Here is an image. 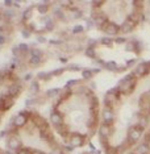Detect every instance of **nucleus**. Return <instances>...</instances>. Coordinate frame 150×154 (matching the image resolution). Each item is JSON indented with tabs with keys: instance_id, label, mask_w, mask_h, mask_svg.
Listing matches in <instances>:
<instances>
[{
	"instance_id": "obj_1",
	"label": "nucleus",
	"mask_w": 150,
	"mask_h": 154,
	"mask_svg": "<svg viewBox=\"0 0 150 154\" xmlns=\"http://www.w3.org/2000/svg\"><path fill=\"white\" fill-rule=\"evenodd\" d=\"M136 85H137V79H136L134 75L130 72V74H128L127 76H124V78L120 80V83H118V86H117V90L121 95H130L136 88Z\"/></svg>"
},
{
	"instance_id": "obj_2",
	"label": "nucleus",
	"mask_w": 150,
	"mask_h": 154,
	"mask_svg": "<svg viewBox=\"0 0 150 154\" xmlns=\"http://www.w3.org/2000/svg\"><path fill=\"white\" fill-rule=\"evenodd\" d=\"M120 95H121V94L118 92L117 87H115V88L108 91V92L106 94V96H104V104H106V108H112L113 104L118 100Z\"/></svg>"
},
{
	"instance_id": "obj_3",
	"label": "nucleus",
	"mask_w": 150,
	"mask_h": 154,
	"mask_svg": "<svg viewBox=\"0 0 150 154\" xmlns=\"http://www.w3.org/2000/svg\"><path fill=\"white\" fill-rule=\"evenodd\" d=\"M92 21H93V25L95 26L103 29V28L109 23V20H108L107 15H104L103 12H100L99 9H97V11H92Z\"/></svg>"
},
{
	"instance_id": "obj_4",
	"label": "nucleus",
	"mask_w": 150,
	"mask_h": 154,
	"mask_svg": "<svg viewBox=\"0 0 150 154\" xmlns=\"http://www.w3.org/2000/svg\"><path fill=\"white\" fill-rule=\"evenodd\" d=\"M29 116H32V113H29V112H20L19 115H16L12 119L11 125H13L15 128H21L28 122V117Z\"/></svg>"
},
{
	"instance_id": "obj_5",
	"label": "nucleus",
	"mask_w": 150,
	"mask_h": 154,
	"mask_svg": "<svg viewBox=\"0 0 150 154\" xmlns=\"http://www.w3.org/2000/svg\"><path fill=\"white\" fill-rule=\"evenodd\" d=\"M142 133H144V129H141L137 125L136 127H130L128 129V141H130L132 143H136L142 137Z\"/></svg>"
},
{
	"instance_id": "obj_6",
	"label": "nucleus",
	"mask_w": 150,
	"mask_h": 154,
	"mask_svg": "<svg viewBox=\"0 0 150 154\" xmlns=\"http://www.w3.org/2000/svg\"><path fill=\"white\" fill-rule=\"evenodd\" d=\"M150 72V66L149 63H146V62H142V63H138L137 66H136V70L132 74L134 75L136 79L138 78H142V76H146Z\"/></svg>"
},
{
	"instance_id": "obj_7",
	"label": "nucleus",
	"mask_w": 150,
	"mask_h": 154,
	"mask_svg": "<svg viewBox=\"0 0 150 154\" xmlns=\"http://www.w3.org/2000/svg\"><path fill=\"white\" fill-rule=\"evenodd\" d=\"M103 32H106L108 36H117V34L120 33V25H117L116 23L109 21L103 28Z\"/></svg>"
},
{
	"instance_id": "obj_8",
	"label": "nucleus",
	"mask_w": 150,
	"mask_h": 154,
	"mask_svg": "<svg viewBox=\"0 0 150 154\" xmlns=\"http://www.w3.org/2000/svg\"><path fill=\"white\" fill-rule=\"evenodd\" d=\"M83 143H84V138H83L82 134H79V133H72V134H70V145H71L72 148L83 146Z\"/></svg>"
},
{
	"instance_id": "obj_9",
	"label": "nucleus",
	"mask_w": 150,
	"mask_h": 154,
	"mask_svg": "<svg viewBox=\"0 0 150 154\" xmlns=\"http://www.w3.org/2000/svg\"><path fill=\"white\" fill-rule=\"evenodd\" d=\"M21 88H23V86L21 85H19V83H12L11 86L8 87V91H7V94H8L11 97H17L20 95V92H21Z\"/></svg>"
},
{
	"instance_id": "obj_10",
	"label": "nucleus",
	"mask_w": 150,
	"mask_h": 154,
	"mask_svg": "<svg viewBox=\"0 0 150 154\" xmlns=\"http://www.w3.org/2000/svg\"><path fill=\"white\" fill-rule=\"evenodd\" d=\"M7 142H8V146H9V149L11 150H20L21 149V141H20L16 136L11 134V137L8 138V141Z\"/></svg>"
},
{
	"instance_id": "obj_11",
	"label": "nucleus",
	"mask_w": 150,
	"mask_h": 154,
	"mask_svg": "<svg viewBox=\"0 0 150 154\" xmlns=\"http://www.w3.org/2000/svg\"><path fill=\"white\" fill-rule=\"evenodd\" d=\"M50 120H51V124L54 125V128L63 124V117H62V115L59 113V112H57V111H54L53 113H51Z\"/></svg>"
},
{
	"instance_id": "obj_12",
	"label": "nucleus",
	"mask_w": 150,
	"mask_h": 154,
	"mask_svg": "<svg viewBox=\"0 0 150 154\" xmlns=\"http://www.w3.org/2000/svg\"><path fill=\"white\" fill-rule=\"evenodd\" d=\"M134 153L136 154H150V146L148 142H142V143H138L134 149Z\"/></svg>"
},
{
	"instance_id": "obj_13",
	"label": "nucleus",
	"mask_w": 150,
	"mask_h": 154,
	"mask_svg": "<svg viewBox=\"0 0 150 154\" xmlns=\"http://www.w3.org/2000/svg\"><path fill=\"white\" fill-rule=\"evenodd\" d=\"M103 119H104V122L108 125H111L113 122V111H112V108H106L103 112Z\"/></svg>"
},
{
	"instance_id": "obj_14",
	"label": "nucleus",
	"mask_w": 150,
	"mask_h": 154,
	"mask_svg": "<svg viewBox=\"0 0 150 154\" xmlns=\"http://www.w3.org/2000/svg\"><path fill=\"white\" fill-rule=\"evenodd\" d=\"M139 15H141V12H138V11L130 12L128 15V17H127V21H129L130 24H133V25L136 26L139 21H141V20H139Z\"/></svg>"
},
{
	"instance_id": "obj_15",
	"label": "nucleus",
	"mask_w": 150,
	"mask_h": 154,
	"mask_svg": "<svg viewBox=\"0 0 150 154\" xmlns=\"http://www.w3.org/2000/svg\"><path fill=\"white\" fill-rule=\"evenodd\" d=\"M134 28H136V26L133 25V24H130L129 21H127V20H125V21L120 25V32L124 33V34H128V33H132V32H133Z\"/></svg>"
},
{
	"instance_id": "obj_16",
	"label": "nucleus",
	"mask_w": 150,
	"mask_h": 154,
	"mask_svg": "<svg viewBox=\"0 0 150 154\" xmlns=\"http://www.w3.org/2000/svg\"><path fill=\"white\" fill-rule=\"evenodd\" d=\"M99 134H100V137H108V136L111 134V125L106 124V122L100 124V127H99Z\"/></svg>"
},
{
	"instance_id": "obj_17",
	"label": "nucleus",
	"mask_w": 150,
	"mask_h": 154,
	"mask_svg": "<svg viewBox=\"0 0 150 154\" xmlns=\"http://www.w3.org/2000/svg\"><path fill=\"white\" fill-rule=\"evenodd\" d=\"M148 125H149V117L148 116H142V115H141V116L138 117L137 127H139L141 129H144V131H145V128L148 127Z\"/></svg>"
},
{
	"instance_id": "obj_18",
	"label": "nucleus",
	"mask_w": 150,
	"mask_h": 154,
	"mask_svg": "<svg viewBox=\"0 0 150 154\" xmlns=\"http://www.w3.org/2000/svg\"><path fill=\"white\" fill-rule=\"evenodd\" d=\"M54 26H55V24H54L53 19H46L45 20V30H46V32H51V30H54Z\"/></svg>"
},
{
	"instance_id": "obj_19",
	"label": "nucleus",
	"mask_w": 150,
	"mask_h": 154,
	"mask_svg": "<svg viewBox=\"0 0 150 154\" xmlns=\"http://www.w3.org/2000/svg\"><path fill=\"white\" fill-rule=\"evenodd\" d=\"M53 15H54L55 19L65 20V11L62 8H55V9H53Z\"/></svg>"
},
{
	"instance_id": "obj_20",
	"label": "nucleus",
	"mask_w": 150,
	"mask_h": 154,
	"mask_svg": "<svg viewBox=\"0 0 150 154\" xmlns=\"http://www.w3.org/2000/svg\"><path fill=\"white\" fill-rule=\"evenodd\" d=\"M51 3L50 2H41L40 4H38V12L40 13H46L47 12V5H50Z\"/></svg>"
},
{
	"instance_id": "obj_21",
	"label": "nucleus",
	"mask_w": 150,
	"mask_h": 154,
	"mask_svg": "<svg viewBox=\"0 0 150 154\" xmlns=\"http://www.w3.org/2000/svg\"><path fill=\"white\" fill-rule=\"evenodd\" d=\"M33 17V8H26L25 11L23 12V20L24 21H28Z\"/></svg>"
},
{
	"instance_id": "obj_22",
	"label": "nucleus",
	"mask_w": 150,
	"mask_h": 154,
	"mask_svg": "<svg viewBox=\"0 0 150 154\" xmlns=\"http://www.w3.org/2000/svg\"><path fill=\"white\" fill-rule=\"evenodd\" d=\"M104 69L109 70V71H115V70H117V65H116V62H113V61L104 62Z\"/></svg>"
},
{
	"instance_id": "obj_23",
	"label": "nucleus",
	"mask_w": 150,
	"mask_h": 154,
	"mask_svg": "<svg viewBox=\"0 0 150 154\" xmlns=\"http://www.w3.org/2000/svg\"><path fill=\"white\" fill-rule=\"evenodd\" d=\"M82 75H83V79L88 80V79H91L95 74H93V70H91V69H86V70H83Z\"/></svg>"
},
{
	"instance_id": "obj_24",
	"label": "nucleus",
	"mask_w": 150,
	"mask_h": 154,
	"mask_svg": "<svg viewBox=\"0 0 150 154\" xmlns=\"http://www.w3.org/2000/svg\"><path fill=\"white\" fill-rule=\"evenodd\" d=\"M41 57H30L29 59V65L30 66H33V67H37V66H40L41 65Z\"/></svg>"
},
{
	"instance_id": "obj_25",
	"label": "nucleus",
	"mask_w": 150,
	"mask_h": 154,
	"mask_svg": "<svg viewBox=\"0 0 150 154\" xmlns=\"http://www.w3.org/2000/svg\"><path fill=\"white\" fill-rule=\"evenodd\" d=\"M84 54H86V57H88V58H92V59L96 58V51H95V49L93 48H87Z\"/></svg>"
},
{
	"instance_id": "obj_26",
	"label": "nucleus",
	"mask_w": 150,
	"mask_h": 154,
	"mask_svg": "<svg viewBox=\"0 0 150 154\" xmlns=\"http://www.w3.org/2000/svg\"><path fill=\"white\" fill-rule=\"evenodd\" d=\"M72 13V19H75V20H78V19H81V17L83 16V13L81 9H78V8H72V9H70Z\"/></svg>"
},
{
	"instance_id": "obj_27",
	"label": "nucleus",
	"mask_w": 150,
	"mask_h": 154,
	"mask_svg": "<svg viewBox=\"0 0 150 154\" xmlns=\"http://www.w3.org/2000/svg\"><path fill=\"white\" fill-rule=\"evenodd\" d=\"M51 76H53L51 72H40V74L37 75V78L41 80H49V79H51Z\"/></svg>"
},
{
	"instance_id": "obj_28",
	"label": "nucleus",
	"mask_w": 150,
	"mask_h": 154,
	"mask_svg": "<svg viewBox=\"0 0 150 154\" xmlns=\"http://www.w3.org/2000/svg\"><path fill=\"white\" fill-rule=\"evenodd\" d=\"M59 92H61V90L59 88H51V90H49L46 92V95H47V97H54V96H58Z\"/></svg>"
},
{
	"instance_id": "obj_29",
	"label": "nucleus",
	"mask_w": 150,
	"mask_h": 154,
	"mask_svg": "<svg viewBox=\"0 0 150 154\" xmlns=\"http://www.w3.org/2000/svg\"><path fill=\"white\" fill-rule=\"evenodd\" d=\"M30 91H32L33 94H37L38 91H40V83L38 82H32L30 83Z\"/></svg>"
},
{
	"instance_id": "obj_30",
	"label": "nucleus",
	"mask_w": 150,
	"mask_h": 154,
	"mask_svg": "<svg viewBox=\"0 0 150 154\" xmlns=\"http://www.w3.org/2000/svg\"><path fill=\"white\" fill-rule=\"evenodd\" d=\"M100 44L102 45H107V46H111V45L113 44V40L112 38H109V37H104L100 40Z\"/></svg>"
},
{
	"instance_id": "obj_31",
	"label": "nucleus",
	"mask_w": 150,
	"mask_h": 154,
	"mask_svg": "<svg viewBox=\"0 0 150 154\" xmlns=\"http://www.w3.org/2000/svg\"><path fill=\"white\" fill-rule=\"evenodd\" d=\"M29 51H30L32 57H42V51H41L40 49H32V50H29Z\"/></svg>"
},
{
	"instance_id": "obj_32",
	"label": "nucleus",
	"mask_w": 150,
	"mask_h": 154,
	"mask_svg": "<svg viewBox=\"0 0 150 154\" xmlns=\"http://www.w3.org/2000/svg\"><path fill=\"white\" fill-rule=\"evenodd\" d=\"M83 32H84V28L82 25H75L72 28V33H75V34H79V33H83Z\"/></svg>"
},
{
	"instance_id": "obj_33",
	"label": "nucleus",
	"mask_w": 150,
	"mask_h": 154,
	"mask_svg": "<svg viewBox=\"0 0 150 154\" xmlns=\"http://www.w3.org/2000/svg\"><path fill=\"white\" fill-rule=\"evenodd\" d=\"M106 153L107 154H118V149L112 148V146H108V148H106Z\"/></svg>"
},
{
	"instance_id": "obj_34",
	"label": "nucleus",
	"mask_w": 150,
	"mask_h": 154,
	"mask_svg": "<svg viewBox=\"0 0 150 154\" xmlns=\"http://www.w3.org/2000/svg\"><path fill=\"white\" fill-rule=\"evenodd\" d=\"M76 83H79V80H75V79H71V80H69V82H67V85L65 86V90H70V88H71L72 86H75Z\"/></svg>"
},
{
	"instance_id": "obj_35",
	"label": "nucleus",
	"mask_w": 150,
	"mask_h": 154,
	"mask_svg": "<svg viewBox=\"0 0 150 154\" xmlns=\"http://www.w3.org/2000/svg\"><path fill=\"white\" fill-rule=\"evenodd\" d=\"M19 48H20V51H21L23 54H26L28 51H29V46H28L26 44H20Z\"/></svg>"
},
{
	"instance_id": "obj_36",
	"label": "nucleus",
	"mask_w": 150,
	"mask_h": 154,
	"mask_svg": "<svg viewBox=\"0 0 150 154\" xmlns=\"http://www.w3.org/2000/svg\"><path fill=\"white\" fill-rule=\"evenodd\" d=\"M127 38L125 37H116L113 40V42H116V44H118V45H123V44H127Z\"/></svg>"
},
{
	"instance_id": "obj_37",
	"label": "nucleus",
	"mask_w": 150,
	"mask_h": 154,
	"mask_svg": "<svg viewBox=\"0 0 150 154\" xmlns=\"http://www.w3.org/2000/svg\"><path fill=\"white\" fill-rule=\"evenodd\" d=\"M91 4L93 7V9H96V11H97V8H100L102 5H104V2H92Z\"/></svg>"
},
{
	"instance_id": "obj_38",
	"label": "nucleus",
	"mask_w": 150,
	"mask_h": 154,
	"mask_svg": "<svg viewBox=\"0 0 150 154\" xmlns=\"http://www.w3.org/2000/svg\"><path fill=\"white\" fill-rule=\"evenodd\" d=\"M21 34H23V37L28 38V37H30V30L28 29V28H25V29H23V30H21Z\"/></svg>"
},
{
	"instance_id": "obj_39",
	"label": "nucleus",
	"mask_w": 150,
	"mask_h": 154,
	"mask_svg": "<svg viewBox=\"0 0 150 154\" xmlns=\"http://www.w3.org/2000/svg\"><path fill=\"white\" fill-rule=\"evenodd\" d=\"M17 154H32V150H29V149H20L19 152H17Z\"/></svg>"
},
{
	"instance_id": "obj_40",
	"label": "nucleus",
	"mask_w": 150,
	"mask_h": 154,
	"mask_svg": "<svg viewBox=\"0 0 150 154\" xmlns=\"http://www.w3.org/2000/svg\"><path fill=\"white\" fill-rule=\"evenodd\" d=\"M50 154H63V152H62V149H59V148H55L51 150V153Z\"/></svg>"
},
{
	"instance_id": "obj_41",
	"label": "nucleus",
	"mask_w": 150,
	"mask_h": 154,
	"mask_svg": "<svg viewBox=\"0 0 150 154\" xmlns=\"http://www.w3.org/2000/svg\"><path fill=\"white\" fill-rule=\"evenodd\" d=\"M63 71H65V69H58V70H55V71H51V74L53 75H61Z\"/></svg>"
},
{
	"instance_id": "obj_42",
	"label": "nucleus",
	"mask_w": 150,
	"mask_h": 154,
	"mask_svg": "<svg viewBox=\"0 0 150 154\" xmlns=\"http://www.w3.org/2000/svg\"><path fill=\"white\" fill-rule=\"evenodd\" d=\"M7 42V37L4 34H0V45H4Z\"/></svg>"
},
{
	"instance_id": "obj_43",
	"label": "nucleus",
	"mask_w": 150,
	"mask_h": 154,
	"mask_svg": "<svg viewBox=\"0 0 150 154\" xmlns=\"http://www.w3.org/2000/svg\"><path fill=\"white\" fill-rule=\"evenodd\" d=\"M3 154H17V153H15V150H11V149H8V150H5Z\"/></svg>"
},
{
	"instance_id": "obj_44",
	"label": "nucleus",
	"mask_w": 150,
	"mask_h": 154,
	"mask_svg": "<svg viewBox=\"0 0 150 154\" xmlns=\"http://www.w3.org/2000/svg\"><path fill=\"white\" fill-rule=\"evenodd\" d=\"M69 69H71V70H79L81 67H79V66H76V65H71V66H69Z\"/></svg>"
},
{
	"instance_id": "obj_45",
	"label": "nucleus",
	"mask_w": 150,
	"mask_h": 154,
	"mask_svg": "<svg viewBox=\"0 0 150 154\" xmlns=\"http://www.w3.org/2000/svg\"><path fill=\"white\" fill-rule=\"evenodd\" d=\"M50 44H51V45H61L62 41H54V40H53V41H50Z\"/></svg>"
},
{
	"instance_id": "obj_46",
	"label": "nucleus",
	"mask_w": 150,
	"mask_h": 154,
	"mask_svg": "<svg viewBox=\"0 0 150 154\" xmlns=\"http://www.w3.org/2000/svg\"><path fill=\"white\" fill-rule=\"evenodd\" d=\"M134 59H130V61H128V63H127V66H132V65H134Z\"/></svg>"
},
{
	"instance_id": "obj_47",
	"label": "nucleus",
	"mask_w": 150,
	"mask_h": 154,
	"mask_svg": "<svg viewBox=\"0 0 150 154\" xmlns=\"http://www.w3.org/2000/svg\"><path fill=\"white\" fill-rule=\"evenodd\" d=\"M145 142H150V133H148L145 137Z\"/></svg>"
},
{
	"instance_id": "obj_48",
	"label": "nucleus",
	"mask_w": 150,
	"mask_h": 154,
	"mask_svg": "<svg viewBox=\"0 0 150 154\" xmlns=\"http://www.w3.org/2000/svg\"><path fill=\"white\" fill-rule=\"evenodd\" d=\"M32 154H45L44 152H40V150H33Z\"/></svg>"
},
{
	"instance_id": "obj_49",
	"label": "nucleus",
	"mask_w": 150,
	"mask_h": 154,
	"mask_svg": "<svg viewBox=\"0 0 150 154\" xmlns=\"http://www.w3.org/2000/svg\"><path fill=\"white\" fill-rule=\"evenodd\" d=\"M38 41H40V42H45V41H46V38H45V37H38Z\"/></svg>"
},
{
	"instance_id": "obj_50",
	"label": "nucleus",
	"mask_w": 150,
	"mask_h": 154,
	"mask_svg": "<svg viewBox=\"0 0 150 154\" xmlns=\"http://www.w3.org/2000/svg\"><path fill=\"white\" fill-rule=\"evenodd\" d=\"M13 4V2H4V5H7V7H11Z\"/></svg>"
},
{
	"instance_id": "obj_51",
	"label": "nucleus",
	"mask_w": 150,
	"mask_h": 154,
	"mask_svg": "<svg viewBox=\"0 0 150 154\" xmlns=\"http://www.w3.org/2000/svg\"><path fill=\"white\" fill-rule=\"evenodd\" d=\"M128 154H136L134 152H130V153H128Z\"/></svg>"
},
{
	"instance_id": "obj_52",
	"label": "nucleus",
	"mask_w": 150,
	"mask_h": 154,
	"mask_svg": "<svg viewBox=\"0 0 150 154\" xmlns=\"http://www.w3.org/2000/svg\"><path fill=\"white\" fill-rule=\"evenodd\" d=\"M149 66H150V62H149Z\"/></svg>"
},
{
	"instance_id": "obj_53",
	"label": "nucleus",
	"mask_w": 150,
	"mask_h": 154,
	"mask_svg": "<svg viewBox=\"0 0 150 154\" xmlns=\"http://www.w3.org/2000/svg\"><path fill=\"white\" fill-rule=\"evenodd\" d=\"M149 4H150V2H149Z\"/></svg>"
}]
</instances>
